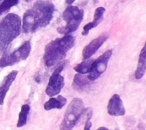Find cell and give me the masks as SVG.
Listing matches in <instances>:
<instances>
[{
	"mask_svg": "<svg viewBox=\"0 0 146 130\" xmlns=\"http://www.w3.org/2000/svg\"><path fill=\"white\" fill-rule=\"evenodd\" d=\"M55 7L51 2L39 0L32 8L24 13L22 21L23 31L25 33L35 32L50 24L54 17Z\"/></svg>",
	"mask_w": 146,
	"mask_h": 130,
	"instance_id": "6da1fadb",
	"label": "cell"
},
{
	"mask_svg": "<svg viewBox=\"0 0 146 130\" xmlns=\"http://www.w3.org/2000/svg\"><path fill=\"white\" fill-rule=\"evenodd\" d=\"M74 37L69 34L50 42L45 48L44 54L46 67H53L60 63L66 57L68 52L74 46Z\"/></svg>",
	"mask_w": 146,
	"mask_h": 130,
	"instance_id": "7a4b0ae2",
	"label": "cell"
},
{
	"mask_svg": "<svg viewBox=\"0 0 146 130\" xmlns=\"http://www.w3.org/2000/svg\"><path fill=\"white\" fill-rule=\"evenodd\" d=\"M21 18L17 15L10 13L0 23V54L4 53L11 43L20 34Z\"/></svg>",
	"mask_w": 146,
	"mask_h": 130,
	"instance_id": "3957f363",
	"label": "cell"
},
{
	"mask_svg": "<svg viewBox=\"0 0 146 130\" xmlns=\"http://www.w3.org/2000/svg\"><path fill=\"white\" fill-rule=\"evenodd\" d=\"M84 16V10L80 9L77 6L69 5L62 14V18L65 21V25L58 27L57 32L64 35H68L74 32L80 26Z\"/></svg>",
	"mask_w": 146,
	"mask_h": 130,
	"instance_id": "277c9868",
	"label": "cell"
},
{
	"mask_svg": "<svg viewBox=\"0 0 146 130\" xmlns=\"http://www.w3.org/2000/svg\"><path fill=\"white\" fill-rule=\"evenodd\" d=\"M84 109V101L80 98L72 100L60 125V130H72L77 125L79 116Z\"/></svg>",
	"mask_w": 146,
	"mask_h": 130,
	"instance_id": "5b68a950",
	"label": "cell"
},
{
	"mask_svg": "<svg viewBox=\"0 0 146 130\" xmlns=\"http://www.w3.org/2000/svg\"><path fill=\"white\" fill-rule=\"evenodd\" d=\"M31 52L30 41H25L17 49L11 53H4L0 59V68H6L24 61L29 57Z\"/></svg>",
	"mask_w": 146,
	"mask_h": 130,
	"instance_id": "8992f818",
	"label": "cell"
},
{
	"mask_svg": "<svg viewBox=\"0 0 146 130\" xmlns=\"http://www.w3.org/2000/svg\"><path fill=\"white\" fill-rule=\"evenodd\" d=\"M66 63H63L58 66L50 77L46 89V94L50 97H53L59 94L65 86L64 77L61 75V72L64 69Z\"/></svg>",
	"mask_w": 146,
	"mask_h": 130,
	"instance_id": "52a82bcc",
	"label": "cell"
},
{
	"mask_svg": "<svg viewBox=\"0 0 146 130\" xmlns=\"http://www.w3.org/2000/svg\"><path fill=\"white\" fill-rule=\"evenodd\" d=\"M112 50H108L106 51L100 56H99L97 59L94 60L88 72V75L87 76L88 79L90 81H95L106 70L109 60L112 56Z\"/></svg>",
	"mask_w": 146,
	"mask_h": 130,
	"instance_id": "ba28073f",
	"label": "cell"
},
{
	"mask_svg": "<svg viewBox=\"0 0 146 130\" xmlns=\"http://www.w3.org/2000/svg\"><path fill=\"white\" fill-rule=\"evenodd\" d=\"M108 34L104 32L97 38L92 40L83 50V57L84 59H90L93 54L97 52L98 50L103 46L104 43L108 39Z\"/></svg>",
	"mask_w": 146,
	"mask_h": 130,
	"instance_id": "9c48e42d",
	"label": "cell"
},
{
	"mask_svg": "<svg viewBox=\"0 0 146 130\" xmlns=\"http://www.w3.org/2000/svg\"><path fill=\"white\" fill-rule=\"evenodd\" d=\"M108 113L110 116H122L125 114V109L120 96L114 94L110 99L107 107Z\"/></svg>",
	"mask_w": 146,
	"mask_h": 130,
	"instance_id": "30bf717a",
	"label": "cell"
},
{
	"mask_svg": "<svg viewBox=\"0 0 146 130\" xmlns=\"http://www.w3.org/2000/svg\"><path fill=\"white\" fill-rule=\"evenodd\" d=\"M18 74V72L16 70H13L10 72L7 76H5L3 80L1 86H0V105H2L4 104L5 97L8 91L9 90L10 87L13 84V81L16 79L17 76Z\"/></svg>",
	"mask_w": 146,
	"mask_h": 130,
	"instance_id": "8fae6325",
	"label": "cell"
},
{
	"mask_svg": "<svg viewBox=\"0 0 146 130\" xmlns=\"http://www.w3.org/2000/svg\"><path fill=\"white\" fill-rule=\"evenodd\" d=\"M106 9L104 7H98L94 11V19L92 22H90L87 24L83 28L82 32L81 34L83 36H87L89 32L92 30L93 28H96L97 26L102 22L103 18H104V15L105 13Z\"/></svg>",
	"mask_w": 146,
	"mask_h": 130,
	"instance_id": "7c38bea8",
	"label": "cell"
},
{
	"mask_svg": "<svg viewBox=\"0 0 146 130\" xmlns=\"http://www.w3.org/2000/svg\"><path fill=\"white\" fill-rule=\"evenodd\" d=\"M67 103V100L65 97L63 96H57V98H53L51 97L47 102L44 103V109L46 111L51 110L53 109H61L66 105Z\"/></svg>",
	"mask_w": 146,
	"mask_h": 130,
	"instance_id": "4fadbf2b",
	"label": "cell"
},
{
	"mask_svg": "<svg viewBox=\"0 0 146 130\" xmlns=\"http://www.w3.org/2000/svg\"><path fill=\"white\" fill-rule=\"evenodd\" d=\"M146 70V45H144L139 54V62L135 72V77L137 79H141L145 73Z\"/></svg>",
	"mask_w": 146,
	"mask_h": 130,
	"instance_id": "5bb4252c",
	"label": "cell"
},
{
	"mask_svg": "<svg viewBox=\"0 0 146 130\" xmlns=\"http://www.w3.org/2000/svg\"><path fill=\"white\" fill-rule=\"evenodd\" d=\"M30 109H31V107L28 104H24L21 106V111L19 114L17 124V127H22L23 126H24L26 124Z\"/></svg>",
	"mask_w": 146,
	"mask_h": 130,
	"instance_id": "9a60e30c",
	"label": "cell"
},
{
	"mask_svg": "<svg viewBox=\"0 0 146 130\" xmlns=\"http://www.w3.org/2000/svg\"><path fill=\"white\" fill-rule=\"evenodd\" d=\"M94 59H84V61L77 64L75 67L74 68V70L77 72V73L81 74H85L89 72L90 70L91 66H92V63H93Z\"/></svg>",
	"mask_w": 146,
	"mask_h": 130,
	"instance_id": "2e32d148",
	"label": "cell"
},
{
	"mask_svg": "<svg viewBox=\"0 0 146 130\" xmlns=\"http://www.w3.org/2000/svg\"><path fill=\"white\" fill-rule=\"evenodd\" d=\"M90 82V81L88 79L87 76H84L83 74L77 73V74L74 75V77L73 79V86L74 87V88L81 90L88 86Z\"/></svg>",
	"mask_w": 146,
	"mask_h": 130,
	"instance_id": "e0dca14e",
	"label": "cell"
},
{
	"mask_svg": "<svg viewBox=\"0 0 146 130\" xmlns=\"http://www.w3.org/2000/svg\"><path fill=\"white\" fill-rule=\"evenodd\" d=\"M19 0H4L0 4V16L7 13L11 8L16 6L19 3Z\"/></svg>",
	"mask_w": 146,
	"mask_h": 130,
	"instance_id": "ac0fdd59",
	"label": "cell"
},
{
	"mask_svg": "<svg viewBox=\"0 0 146 130\" xmlns=\"http://www.w3.org/2000/svg\"><path fill=\"white\" fill-rule=\"evenodd\" d=\"M92 116V110L90 108H84V110L82 111L81 114L79 116V121H78L77 124H82L84 122H87L88 121H90L91 118Z\"/></svg>",
	"mask_w": 146,
	"mask_h": 130,
	"instance_id": "d6986e66",
	"label": "cell"
},
{
	"mask_svg": "<svg viewBox=\"0 0 146 130\" xmlns=\"http://www.w3.org/2000/svg\"><path fill=\"white\" fill-rule=\"evenodd\" d=\"M91 126H92V123L90 121H88L87 122L85 123V127H84V130H91ZM97 130H109L108 128L105 127H101L98 128Z\"/></svg>",
	"mask_w": 146,
	"mask_h": 130,
	"instance_id": "ffe728a7",
	"label": "cell"
},
{
	"mask_svg": "<svg viewBox=\"0 0 146 130\" xmlns=\"http://www.w3.org/2000/svg\"><path fill=\"white\" fill-rule=\"evenodd\" d=\"M75 1L76 0H66V2L69 6V5H72Z\"/></svg>",
	"mask_w": 146,
	"mask_h": 130,
	"instance_id": "44dd1931",
	"label": "cell"
},
{
	"mask_svg": "<svg viewBox=\"0 0 146 130\" xmlns=\"http://www.w3.org/2000/svg\"><path fill=\"white\" fill-rule=\"evenodd\" d=\"M97 1H98V0H93V2H94V4H97Z\"/></svg>",
	"mask_w": 146,
	"mask_h": 130,
	"instance_id": "7402d4cb",
	"label": "cell"
},
{
	"mask_svg": "<svg viewBox=\"0 0 146 130\" xmlns=\"http://www.w3.org/2000/svg\"><path fill=\"white\" fill-rule=\"evenodd\" d=\"M26 1H30V0H26Z\"/></svg>",
	"mask_w": 146,
	"mask_h": 130,
	"instance_id": "603a6c76",
	"label": "cell"
},
{
	"mask_svg": "<svg viewBox=\"0 0 146 130\" xmlns=\"http://www.w3.org/2000/svg\"><path fill=\"white\" fill-rule=\"evenodd\" d=\"M116 130H118V129H116Z\"/></svg>",
	"mask_w": 146,
	"mask_h": 130,
	"instance_id": "cb8c5ba5",
	"label": "cell"
},
{
	"mask_svg": "<svg viewBox=\"0 0 146 130\" xmlns=\"http://www.w3.org/2000/svg\"><path fill=\"white\" fill-rule=\"evenodd\" d=\"M0 1H1V0H0Z\"/></svg>",
	"mask_w": 146,
	"mask_h": 130,
	"instance_id": "d4e9b609",
	"label": "cell"
}]
</instances>
